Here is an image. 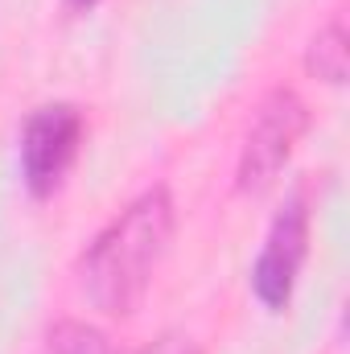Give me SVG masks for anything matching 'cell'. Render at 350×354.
<instances>
[{"label":"cell","instance_id":"4","mask_svg":"<svg viewBox=\"0 0 350 354\" xmlns=\"http://www.w3.org/2000/svg\"><path fill=\"white\" fill-rule=\"evenodd\" d=\"M309 227H313V198H309V185H297L276 210L260 256L252 264V292L272 313H280L293 301L301 264L309 256Z\"/></svg>","mask_w":350,"mask_h":354},{"label":"cell","instance_id":"6","mask_svg":"<svg viewBox=\"0 0 350 354\" xmlns=\"http://www.w3.org/2000/svg\"><path fill=\"white\" fill-rule=\"evenodd\" d=\"M46 346H50V354H116L111 338H107L99 326L79 322V317L54 322L50 334H46Z\"/></svg>","mask_w":350,"mask_h":354},{"label":"cell","instance_id":"7","mask_svg":"<svg viewBox=\"0 0 350 354\" xmlns=\"http://www.w3.org/2000/svg\"><path fill=\"white\" fill-rule=\"evenodd\" d=\"M136 354H202L198 338H190L185 330H161L149 346H140Z\"/></svg>","mask_w":350,"mask_h":354},{"label":"cell","instance_id":"5","mask_svg":"<svg viewBox=\"0 0 350 354\" xmlns=\"http://www.w3.org/2000/svg\"><path fill=\"white\" fill-rule=\"evenodd\" d=\"M347 62H350L347 17H330V21L313 33L309 50H305V71H309L313 79H322V83L338 87V83L347 79Z\"/></svg>","mask_w":350,"mask_h":354},{"label":"cell","instance_id":"1","mask_svg":"<svg viewBox=\"0 0 350 354\" xmlns=\"http://www.w3.org/2000/svg\"><path fill=\"white\" fill-rule=\"evenodd\" d=\"M177 231V206L169 185L136 194L75 260L79 292L103 317H128L145 301Z\"/></svg>","mask_w":350,"mask_h":354},{"label":"cell","instance_id":"2","mask_svg":"<svg viewBox=\"0 0 350 354\" xmlns=\"http://www.w3.org/2000/svg\"><path fill=\"white\" fill-rule=\"evenodd\" d=\"M309 103L293 87H272L256 103V115L248 124L239 161H235V189L239 194H264L280 169L288 165V157L297 153L301 136L309 132Z\"/></svg>","mask_w":350,"mask_h":354},{"label":"cell","instance_id":"8","mask_svg":"<svg viewBox=\"0 0 350 354\" xmlns=\"http://www.w3.org/2000/svg\"><path fill=\"white\" fill-rule=\"evenodd\" d=\"M66 4V12H75V17H83V12H91V8H99L103 0H62Z\"/></svg>","mask_w":350,"mask_h":354},{"label":"cell","instance_id":"3","mask_svg":"<svg viewBox=\"0 0 350 354\" xmlns=\"http://www.w3.org/2000/svg\"><path fill=\"white\" fill-rule=\"evenodd\" d=\"M87 140V115L83 107L58 99V103H42L25 115L21 128V181L25 189L46 202L62 189L66 174L75 169L79 153Z\"/></svg>","mask_w":350,"mask_h":354}]
</instances>
